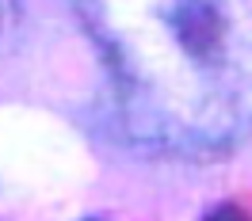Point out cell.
I'll use <instances>...</instances> for the list:
<instances>
[{
  "instance_id": "obj_1",
  "label": "cell",
  "mask_w": 252,
  "mask_h": 221,
  "mask_svg": "<svg viewBox=\"0 0 252 221\" xmlns=\"http://www.w3.org/2000/svg\"><path fill=\"white\" fill-rule=\"evenodd\" d=\"M103 118L145 160L214 164L252 141V0H69Z\"/></svg>"
},
{
  "instance_id": "obj_2",
  "label": "cell",
  "mask_w": 252,
  "mask_h": 221,
  "mask_svg": "<svg viewBox=\"0 0 252 221\" xmlns=\"http://www.w3.org/2000/svg\"><path fill=\"white\" fill-rule=\"evenodd\" d=\"M46 8L50 0H0V61L19 57L38 38Z\"/></svg>"
},
{
  "instance_id": "obj_3",
  "label": "cell",
  "mask_w": 252,
  "mask_h": 221,
  "mask_svg": "<svg viewBox=\"0 0 252 221\" xmlns=\"http://www.w3.org/2000/svg\"><path fill=\"white\" fill-rule=\"evenodd\" d=\"M199 221H252V210L233 202V198H225V202H214Z\"/></svg>"
},
{
  "instance_id": "obj_4",
  "label": "cell",
  "mask_w": 252,
  "mask_h": 221,
  "mask_svg": "<svg viewBox=\"0 0 252 221\" xmlns=\"http://www.w3.org/2000/svg\"><path fill=\"white\" fill-rule=\"evenodd\" d=\"M80 221H107V218H95V214H92V218H80Z\"/></svg>"
}]
</instances>
